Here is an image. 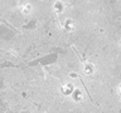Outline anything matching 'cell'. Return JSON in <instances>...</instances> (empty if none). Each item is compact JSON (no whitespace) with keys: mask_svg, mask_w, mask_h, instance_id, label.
<instances>
[{"mask_svg":"<svg viewBox=\"0 0 121 113\" xmlns=\"http://www.w3.org/2000/svg\"><path fill=\"white\" fill-rule=\"evenodd\" d=\"M71 99L76 102V103H79V102H82L83 101V98H85V93H83V90L79 88V87H74V89H73V92H72L71 94Z\"/></svg>","mask_w":121,"mask_h":113,"instance_id":"cell-1","label":"cell"},{"mask_svg":"<svg viewBox=\"0 0 121 113\" xmlns=\"http://www.w3.org/2000/svg\"><path fill=\"white\" fill-rule=\"evenodd\" d=\"M60 26H62V29L64 30V32H67V33H72L74 30L76 28V23L73 19H71V18H66L64 20L62 21V24H60Z\"/></svg>","mask_w":121,"mask_h":113,"instance_id":"cell-2","label":"cell"},{"mask_svg":"<svg viewBox=\"0 0 121 113\" xmlns=\"http://www.w3.org/2000/svg\"><path fill=\"white\" fill-rule=\"evenodd\" d=\"M53 11L56 15H62L66 11V4L63 0H56L53 3Z\"/></svg>","mask_w":121,"mask_h":113,"instance_id":"cell-3","label":"cell"},{"mask_svg":"<svg viewBox=\"0 0 121 113\" xmlns=\"http://www.w3.org/2000/svg\"><path fill=\"white\" fill-rule=\"evenodd\" d=\"M74 84L73 83H71V82H67V83H64V84L60 87V94H62L63 97H69L72 92H73V89H74Z\"/></svg>","mask_w":121,"mask_h":113,"instance_id":"cell-4","label":"cell"},{"mask_svg":"<svg viewBox=\"0 0 121 113\" xmlns=\"http://www.w3.org/2000/svg\"><path fill=\"white\" fill-rule=\"evenodd\" d=\"M95 72H96V65H95V63H92V62H85L83 63V73L86 75L91 77V75L95 74Z\"/></svg>","mask_w":121,"mask_h":113,"instance_id":"cell-5","label":"cell"},{"mask_svg":"<svg viewBox=\"0 0 121 113\" xmlns=\"http://www.w3.org/2000/svg\"><path fill=\"white\" fill-rule=\"evenodd\" d=\"M20 13L24 15V16H29L33 13V5L30 3H25L20 6Z\"/></svg>","mask_w":121,"mask_h":113,"instance_id":"cell-6","label":"cell"},{"mask_svg":"<svg viewBox=\"0 0 121 113\" xmlns=\"http://www.w3.org/2000/svg\"><path fill=\"white\" fill-rule=\"evenodd\" d=\"M116 93H117V96H119V97H121V83H119L117 87H116Z\"/></svg>","mask_w":121,"mask_h":113,"instance_id":"cell-7","label":"cell"},{"mask_svg":"<svg viewBox=\"0 0 121 113\" xmlns=\"http://www.w3.org/2000/svg\"><path fill=\"white\" fill-rule=\"evenodd\" d=\"M119 48H120V49H121V39H120V40H119Z\"/></svg>","mask_w":121,"mask_h":113,"instance_id":"cell-8","label":"cell"}]
</instances>
